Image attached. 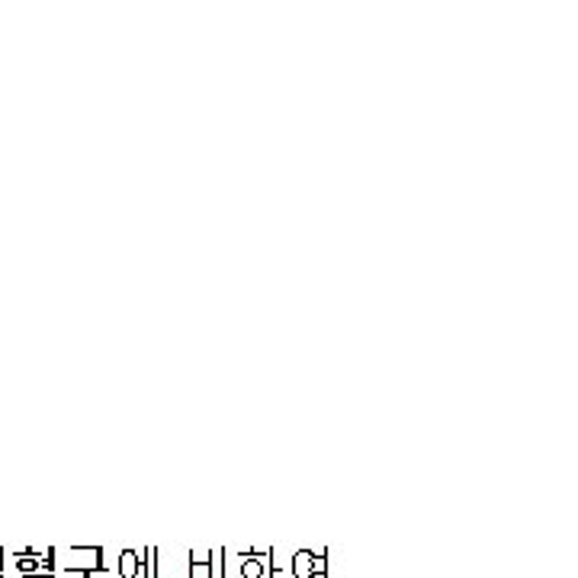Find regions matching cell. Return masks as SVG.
<instances>
[{
    "label": "cell",
    "mask_w": 578,
    "mask_h": 578,
    "mask_svg": "<svg viewBox=\"0 0 578 578\" xmlns=\"http://www.w3.org/2000/svg\"><path fill=\"white\" fill-rule=\"evenodd\" d=\"M26 578H55V575H45V572H39V575H26Z\"/></svg>",
    "instance_id": "52a82bcc"
},
{
    "label": "cell",
    "mask_w": 578,
    "mask_h": 578,
    "mask_svg": "<svg viewBox=\"0 0 578 578\" xmlns=\"http://www.w3.org/2000/svg\"><path fill=\"white\" fill-rule=\"evenodd\" d=\"M267 575V550L260 556L241 559V578H264Z\"/></svg>",
    "instance_id": "5b68a950"
},
{
    "label": "cell",
    "mask_w": 578,
    "mask_h": 578,
    "mask_svg": "<svg viewBox=\"0 0 578 578\" xmlns=\"http://www.w3.org/2000/svg\"><path fill=\"white\" fill-rule=\"evenodd\" d=\"M71 556H81V562H68L64 572H110L103 559V546H71Z\"/></svg>",
    "instance_id": "7a4b0ae2"
},
{
    "label": "cell",
    "mask_w": 578,
    "mask_h": 578,
    "mask_svg": "<svg viewBox=\"0 0 578 578\" xmlns=\"http://www.w3.org/2000/svg\"><path fill=\"white\" fill-rule=\"evenodd\" d=\"M293 578H331L328 575V550L312 553V550H296L293 562H289Z\"/></svg>",
    "instance_id": "6da1fadb"
},
{
    "label": "cell",
    "mask_w": 578,
    "mask_h": 578,
    "mask_svg": "<svg viewBox=\"0 0 578 578\" xmlns=\"http://www.w3.org/2000/svg\"><path fill=\"white\" fill-rule=\"evenodd\" d=\"M154 556H158L154 550H141V572H139L141 578H158V559Z\"/></svg>",
    "instance_id": "8992f818"
},
{
    "label": "cell",
    "mask_w": 578,
    "mask_h": 578,
    "mask_svg": "<svg viewBox=\"0 0 578 578\" xmlns=\"http://www.w3.org/2000/svg\"><path fill=\"white\" fill-rule=\"evenodd\" d=\"M187 575L190 578H212V550H206V553H193V550H190Z\"/></svg>",
    "instance_id": "3957f363"
},
{
    "label": "cell",
    "mask_w": 578,
    "mask_h": 578,
    "mask_svg": "<svg viewBox=\"0 0 578 578\" xmlns=\"http://www.w3.org/2000/svg\"><path fill=\"white\" fill-rule=\"evenodd\" d=\"M116 572H119V578H139V572H141V553L122 550V553H119V559H116Z\"/></svg>",
    "instance_id": "277c9868"
}]
</instances>
